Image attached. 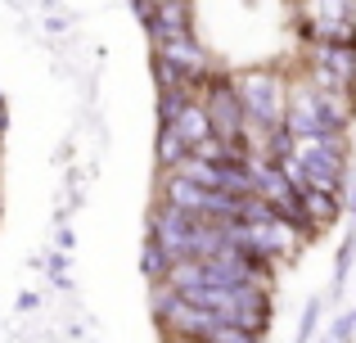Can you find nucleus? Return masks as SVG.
I'll return each mask as SVG.
<instances>
[{
  "label": "nucleus",
  "instance_id": "nucleus-22",
  "mask_svg": "<svg viewBox=\"0 0 356 343\" xmlns=\"http://www.w3.org/2000/svg\"><path fill=\"white\" fill-rule=\"evenodd\" d=\"M68 23H77V18H50V23H45V32H50V36H63V32H68Z\"/></svg>",
  "mask_w": 356,
  "mask_h": 343
},
{
  "label": "nucleus",
  "instance_id": "nucleus-15",
  "mask_svg": "<svg viewBox=\"0 0 356 343\" xmlns=\"http://www.w3.org/2000/svg\"><path fill=\"white\" fill-rule=\"evenodd\" d=\"M194 99V90H158V127H172L176 113Z\"/></svg>",
  "mask_w": 356,
  "mask_h": 343
},
{
  "label": "nucleus",
  "instance_id": "nucleus-24",
  "mask_svg": "<svg viewBox=\"0 0 356 343\" xmlns=\"http://www.w3.org/2000/svg\"><path fill=\"white\" fill-rule=\"evenodd\" d=\"M0 168H5V154H0Z\"/></svg>",
  "mask_w": 356,
  "mask_h": 343
},
{
  "label": "nucleus",
  "instance_id": "nucleus-6",
  "mask_svg": "<svg viewBox=\"0 0 356 343\" xmlns=\"http://www.w3.org/2000/svg\"><path fill=\"white\" fill-rule=\"evenodd\" d=\"M140 27L149 32V45L167 36H194V0H158Z\"/></svg>",
  "mask_w": 356,
  "mask_h": 343
},
{
  "label": "nucleus",
  "instance_id": "nucleus-13",
  "mask_svg": "<svg viewBox=\"0 0 356 343\" xmlns=\"http://www.w3.org/2000/svg\"><path fill=\"white\" fill-rule=\"evenodd\" d=\"M167 271H172V257H167L163 248H158L154 239L145 235V244H140V276H145L149 285H163V280H167Z\"/></svg>",
  "mask_w": 356,
  "mask_h": 343
},
{
  "label": "nucleus",
  "instance_id": "nucleus-19",
  "mask_svg": "<svg viewBox=\"0 0 356 343\" xmlns=\"http://www.w3.org/2000/svg\"><path fill=\"white\" fill-rule=\"evenodd\" d=\"M36 308H41V294H36V289H23L14 298V312H18V317H27V312H36Z\"/></svg>",
  "mask_w": 356,
  "mask_h": 343
},
{
  "label": "nucleus",
  "instance_id": "nucleus-18",
  "mask_svg": "<svg viewBox=\"0 0 356 343\" xmlns=\"http://www.w3.org/2000/svg\"><path fill=\"white\" fill-rule=\"evenodd\" d=\"M352 335H356V317H352V308H348V312H339V317H334L325 343H352Z\"/></svg>",
  "mask_w": 356,
  "mask_h": 343
},
{
  "label": "nucleus",
  "instance_id": "nucleus-1",
  "mask_svg": "<svg viewBox=\"0 0 356 343\" xmlns=\"http://www.w3.org/2000/svg\"><path fill=\"white\" fill-rule=\"evenodd\" d=\"M230 81H235V95L243 104V150H248V159H257L266 131H275L284 122L289 68H280V63H252V68L230 72Z\"/></svg>",
  "mask_w": 356,
  "mask_h": 343
},
{
  "label": "nucleus",
  "instance_id": "nucleus-11",
  "mask_svg": "<svg viewBox=\"0 0 356 343\" xmlns=\"http://www.w3.org/2000/svg\"><path fill=\"white\" fill-rule=\"evenodd\" d=\"M352 262H356V226H348V235L339 239V253H334V285L325 298H343V289H348L352 280Z\"/></svg>",
  "mask_w": 356,
  "mask_h": 343
},
{
  "label": "nucleus",
  "instance_id": "nucleus-3",
  "mask_svg": "<svg viewBox=\"0 0 356 343\" xmlns=\"http://www.w3.org/2000/svg\"><path fill=\"white\" fill-rule=\"evenodd\" d=\"M230 239L243 248V253L261 257L270 266H284L293 262L298 253L307 248V239L289 226L284 217H261V221H230Z\"/></svg>",
  "mask_w": 356,
  "mask_h": 343
},
{
  "label": "nucleus",
  "instance_id": "nucleus-2",
  "mask_svg": "<svg viewBox=\"0 0 356 343\" xmlns=\"http://www.w3.org/2000/svg\"><path fill=\"white\" fill-rule=\"evenodd\" d=\"M280 168L293 181V190L312 185V190H325V194H343L352 181V154H339L321 141H298L289 163H280Z\"/></svg>",
  "mask_w": 356,
  "mask_h": 343
},
{
  "label": "nucleus",
  "instance_id": "nucleus-16",
  "mask_svg": "<svg viewBox=\"0 0 356 343\" xmlns=\"http://www.w3.org/2000/svg\"><path fill=\"white\" fill-rule=\"evenodd\" d=\"M45 271H50V285L59 294H72V280H68V271H72V253H59L54 248L50 257H45Z\"/></svg>",
  "mask_w": 356,
  "mask_h": 343
},
{
  "label": "nucleus",
  "instance_id": "nucleus-21",
  "mask_svg": "<svg viewBox=\"0 0 356 343\" xmlns=\"http://www.w3.org/2000/svg\"><path fill=\"white\" fill-rule=\"evenodd\" d=\"M343 217H348V226H356V181H348V190H343Z\"/></svg>",
  "mask_w": 356,
  "mask_h": 343
},
{
  "label": "nucleus",
  "instance_id": "nucleus-14",
  "mask_svg": "<svg viewBox=\"0 0 356 343\" xmlns=\"http://www.w3.org/2000/svg\"><path fill=\"white\" fill-rule=\"evenodd\" d=\"M325 294H312V298L302 303V321H298V339L293 343H312L316 339V326H321V317H325Z\"/></svg>",
  "mask_w": 356,
  "mask_h": 343
},
{
  "label": "nucleus",
  "instance_id": "nucleus-20",
  "mask_svg": "<svg viewBox=\"0 0 356 343\" xmlns=\"http://www.w3.org/2000/svg\"><path fill=\"white\" fill-rule=\"evenodd\" d=\"M72 244H77L72 226H54V248H59V253H72Z\"/></svg>",
  "mask_w": 356,
  "mask_h": 343
},
{
  "label": "nucleus",
  "instance_id": "nucleus-9",
  "mask_svg": "<svg viewBox=\"0 0 356 343\" xmlns=\"http://www.w3.org/2000/svg\"><path fill=\"white\" fill-rule=\"evenodd\" d=\"M298 45H356V23H293Z\"/></svg>",
  "mask_w": 356,
  "mask_h": 343
},
{
  "label": "nucleus",
  "instance_id": "nucleus-17",
  "mask_svg": "<svg viewBox=\"0 0 356 343\" xmlns=\"http://www.w3.org/2000/svg\"><path fill=\"white\" fill-rule=\"evenodd\" d=\"M208 343H266V335H252V330H239V326H226V321H221Z\"/></svg>",
  "mask_w": 356,
  "mask_h": 343
},
{
  "label": "nucleus",
  "instance_id": "nucleus-4",
  "mask_svg": "<svg viewBox=\"0 0 356 343\" xmlns=\"http://www.w3.org/2000/svg\"><path fill=\"white\" fill-rule=\"evenodd\" d=\"M194 99H199L203 113H208L212 136H217V141H226V145H235V150H243V104H239V95H235L230 72L226 68L212 72V77L199 86V95H194ZM243 154H248V150H243Z\"/></svg>",
  "mask_w": 356,
  "mask_h": 343
},
{
  "label": "nucleus",
  "instance_id": "nucleus-12",
  "mask_svg": "<svg viewBox=\"0 0 356 343\" xmlns=\"http://www.w3.org/2000/svg\"><path fill=\"white\" fill-rule=\"evenodd\" d=\"M185 159H190V145L176 136V127H158V136H154V163H158V172L176 168V163H185Z\"/></svg>",
  "mask_w": 356,
  "mask_h": 343
},
{
  "label": "nucleus",
  "instance_id": "nucleus-23",
  "mask_svg": "<svg viewBox=\"0 0 356 343\" xmlns=\"http://www.w3.org/2000/svg\"><path fill=\"white\" fill-rule=\"evenodd\" d=\"M0 104H5V90H0Z\"/></svg>",
  "mask_w": 356,
  "mask_h": 343
},
{
  "label": "nucleus",
  "instance_id": "nucleus-8",
  "mask_svg": "<svg viewBox=\"0 0 356 343\" xmlns=\"http://www.w3.org/2000/svg\"><path fill=\"white\" fill-rule=\"evenodd\" d=\"M293 23H356V0H293Z\"/></svg>",
  "mask_w": 356,
  "mask_h": 343
},
{
  "label": "nucleus",
  "instance_id": "nucleus-5",
  "mask_svg": "<svg viewBox=\"0 0 356 343\" xmlns=\"http://www.w3.org/2000/svg\"><path fill=\"white\" fill-rule=\"evenodd\" d=\"M149 54H154V59H163L167 68H176V77H181L194 95H199V86L212 77V72H221L217 59L208 54V45H203L199 36H167V41L149 45Z\"/></svg>",
  "mask_w": 356,
  "mask_h": 343
},
{
  "label": "nucleus",
  "instance_id": "nucleus-10",
  "mask_svg": "<svg viewBox=\"0 0 356 343\" xmlns=\"http://www.w3.org/2000/svg\"><path fill=\"white\" fill-rule=\"evenodd\" d=\"M172 127H176V136H181L190 150H194L199 141H208V136H212V122H208V113H203L199 99H190V104L176 113V122H172Z\"/></svg>",
  "mask_w": 356,
  "mask_h": 343
},
{
  "label": "nucleus",
  "instance_id": "nucleus-7",
  "mask_svg": "<svg viewBox=\"0 0 356 343\" xmlns=\"http://www.w3.org/2000/svg\"><path fill=\"white\" fill-rule=\"evenodd\" d=\"M298 208H302V235L316 239L325 230H334V221L343 217V194H325V190L302 185L298 190Z\"/></svg>",
  "mask_w": 356,
  "mask_h": 343
}]
</instances>
